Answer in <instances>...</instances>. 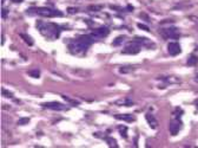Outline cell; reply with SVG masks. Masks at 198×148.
Listing matches in <instances>:
<instances>
[{
    "label": "cell",
    "mask_w": 198,
    "mask_h": 148,
    "mask_svg": "<svg viewBox=\"0 0 198 148\" xmlns=\"http://www.w3.org/2000/svg\"><path fill=\"white\" fill-rule=\"evenodd\" d=\"M37 29L39 30V32L47 39H55L58 36H59V31H60V27L55 24H52V23H44L41 20H39L37 23Z\"/></svg>",
    "instance_id": "6da1fadb"
},
{
    "label": "cell",
    "mask_w": 198,
    "mask_h": 148,
    "mask_svg": "<svg viewBox=\"0 0 198 148\" xmlns=\"http://www.w3.org/2000/svg\"><path fill=\"white\" fill-rule=\"evenodd\" d=\"M28 13H34L44 18H51V17H63V13L57 10H51L47 7H38V8H30Z\"/></svg>",
    "instance_id": "7a4b0ae2"
},
{
    "label": "cell",
    "mask_w": 198,
    "mask_h": 148,
    "mask_svg": "<svg viewBox=\"0 0 198 148\" xmlns=\"http://www.w3.org/2000/svg\"><path fill=\"white\" fill-rule=\"evenodd\" d=\"M87 47H88V45H86L85 43H83V42L79 40V39L73 40V42L68 45V50H70V52L73 53V55H84V53L87 51Z\"/></svg>",
    "instance_id": "3957f363"
},
{
    "label": "cell",
    "mask_w": 198,
    "mask_h": 148,
    "mask_svg": "<svg viewBox=\"0 0 198 148\" xmlns=\"http://www.w3.org/2000/svg\"><path fill=\"white\" fill-rule=\"evenodd\" d=\"M139 52H140V44L135 40L130 42L126 45V47L123 50V53H127V55H137Z\"/></svg>",
    "instance_id": "277c9868"
},
{
    "label": "cell",
    "mask_w": 198,
    "mask_h": 148,
    "mask_svg": "<svg viewBox=\"0 0 198 148\" xmlns=\"http://www.w3.org/2000/svg\"><path fill=\"white\" fill-rule=\"evenodd\" d=\"M160 33L164 38H170V39H178V37H179V31L176 27L164 29V30L160 31Z\"/></svg>",
    "instance_id": "5b68a950"
},
{
    "label": "cell",
    "mask_w": 198,
    "mask_h": 148,
    "mask_svg": "<svg viewBox=\"0 0 198 148\" xmlns=\"http://www.w3.org/2000/svg\"><path fill=\"white\" fill-rule=\"evenodd\" d=\"M44 108H47V109H52V110H67L68 107H66L65 104L63 103H59V102H47V103H43L41 104Z\"/></svg>",
    "instance_id": "8992f818"
},
{
    "label": "cell",
    "mask_w": 198,
    "mask_h": 148,
    "mask_svg": "<svg viewBox=\"0 0 198 148\" xmlns=\"http://www.w3.org/2000/svg\"><path fill=\"white\" fill-rule=\"evenodd\" d=\"M110 33V30L107 27H99V29H95L91 32V36L94 38V39H99V38H104L106 37L107 34Z\"/></svg>",
    "instance_id": "52a82bcc"
},
{
    "label": "cell",
    "mask_w": 198,
    "mask_h": 148,
    "mask_svg": "<svg viewBox=\"0 0 198 148\" xmlns=\"http://www.w3.org/2000/svg\"><path fill=\"white\" fill-rule=\"evenodd\" d=\"M167 51H169V53L171 55V56H177V55H179L180 53V45L177 43V42H171V43H169V45H167Z\"/></svg>",
    "instance_id": "ba28073f"
},
{
    "label": "cell",
    "mask_w": 198,
    "mask_h": 148,
    "mask_svg": "<svg viewBox=\"0 0 198 148\" xmlns=\"http://www.w3.org/2000/svg\"><path fill=\"white\" fill-rule=\"evenodd\" d=\"M180 126H182V123H180L179 118H174L173 121H171V124H170V131H171V134L172 135L178 134V131L180 129Z\"/></svg>",
    "instance_id": "9c48e42d"
},
{
    "label": "cell",
    "mask_w": 198,
    "mask_h": 148,
    "mask_svg": "<svg viewBox=\"0 0 198 148\" xmlns=\"http://www.w3.org/2000/svg\"><path fill=\"white\" fill-rule=\"evenodd\" d=\"M145 118H146V121L149 122V124H150V127L151 128H157L158 127V121L156 120V117L152 115V114H146L145 115Z\"/></svg>",
    "instance_id": "30bf717a"
},
{
    "label": "cell",
    "mask_w": 198,
    "mask_h": 148,
    "mask_svg": "<svg viewBox=\"0 0 198 148\" xmlns=\"http://www.w3.org/2000/svg\"><path fill=\"white\" fill-rule=\"evenodd\" d=\"M79 40H81L83 43H85L86 45H91V44H93V42H94V38L91 36V34H84V36H80L79 38H78Z\"/></svg>",
    "instance_id": "8fae6325"
},
{
    "label": "cell",
    "mask_w": 198,
    "mask_h": 148,
    "mask_svg": "<svg viewBox=\"0 0 198 148\" xmlns=\"http://www.w3.org/2000/svg\"><path fill=\"white\" fill-rule=\"evenodd\" d=\"M116 118L118 120H122V121H125V122H133L135 121V117L130 114H122V115H115Z\"/></svg>",
    "instance_id": "7c38bea8"
},
{
    "label": "cell",
    "mask_w": 198,
    "mask_h": 148,
    "mask_svg": "<svg viewBox=\"0 0 198 148\" xmlns=\"http://www.w3.org/2000/svg\"><path fill=\"white\" fill-rule=\"evenodd\" d=\"M135 42L139 43V44H144V45H150V46H153V44L150 42L149 38H144V37H135L133 38Z\"/></svg>",
    "instance_id": "4fadbf2b"
},
{
    "label": "cell",
    "mask_w": 198,
    "mask_h": 148,
    "mask_svg": "<svg viewBox=\"0 0 198 148\" xmlns=\"http://www.w3.org/2000/svg\"><path fill=\"white\" fill-rule=\"evenodd\" d=\"M116 104L117 106H125V107H131L133 104V102L129 98H122V100H118L116 101Z\"/></svg>",
    "instance_id": "5bb4252c"
},
{
    "label": "cell",
    "mask_w": 198,
    "mask_h": 148,
    "mask_svg": "<svg viewBox=\"0 0 198 148\" xmlns=\"http://www.w3.org/2000/svg\"><path fill=\"white\" fill-rule=\"evenodd\" d=\"M132 71H135V66L133 65H124L119 69L120 73H131Z\"/></svg>",
    "instance_id": "9a60e30c"
},
{
    "label": "cell",
    "mask_w": 198,
    "mask_h": 148,
    "mask_svg": "<svg viewBox=\"0 0 198 148\" xmlns=\"http://www.w3.org/2000/svg\"><path fill=\"white\" fill-rule=\"evenodd\" d=\"M103 5H88L87 6V10L91 11V12H99L103 10Z\"/></svg>",
    "instance_id": "2e32d148"
},
{
    "label": "cell",
    "mask_w": 198,
    "mask_h": 148,
    "mask_svg": "<svg viewBox=\"0 0 198 148\" xmlns=\"http://www.w3.org/2000/svg\"><path fill=\"white\" fill-rule=\"evenodd\" d=\"M190 7H192V4L189 3V1H184V3H180V4H178V5L174 6L176 10H180V8H190Z\"/></svg>",
    "instance_id": "e0dca14e"
},
{
    "label": "cell",
    "mask_w": 198,
    "mask_h": 148,
    "mask_svg": "<svg viewBox=\"0 0 198 148\" xmlns=\"http://www.w3.org/2000/svg\"><path fill=\"white\" fill-rule=\"evenodd\" d=\"M106 141H107L109 147H111V148H117V147H118V143H117L116 139H113V137L109 136V137H106Z\"/></svg>",
    "instance_id": "ac0fdd59"
},
{
    "label": "cell",
    "mask_w": 198,
    "mask_h": 148,
    "mask_svg": "<svg viewBox=\"0 0 198 148\" xmlns=\"http://www.w3.org/2000/svg\"><path fill=\"white\" fill-rule=\"evenodd\" d=\"M125 36H119V37H117V38H115V40H113V43H112V45L113 46H119L124 40H125Z\"/></svg>",
    "instance_id": "d6986e66"
},
{
    "label": "cell",
    "mask_w": 198,
    "mask_h": 148,
    "mask_svg": "<svg viewBox=\"0 0 198 148\" xmlns=\"http://www.w3.org/2000/svg\"><path fill=\"white\" fill-rule=\"evenodd\" d=\"M20 37L27 43V45H30V46H32L33 45V40H32V38L30 37V36H27L26 33H20Z\"/></svg>",
    "instance_id": "ffe728a7"
},
{
    "label": "cell",
    "mask_w": 198,
    "mask_h": 148,
    "mask_svg": "<svg viewBox=\"0 0 198 148\" xmlns=\"http://www.w3.org/2000/svg\"><path fill=\"white\" fill-rule=\"evenodd\" d=\"M187 64L189 65H197L198 64V57L197 56H190L187 59Z\"/></svg>",
    "instance_id": "44dd1931"
},
{
    "label": "cell",
    "mask_w": 198,
    "mask_h": 148,
    "mask_svg": "<svg viewBox=\"0 0 198 148\" xmlns=\"http://www.w3.org/2000/svg\"><path fill=\"white\" fill-rule=\"evenodd\" d=\"M118 130L120 131L123 137H126V134H127V127L126 126H118Z\"/></svg>",
    "instance_id": "7402d4cb"
},
{
    "label": "cell",
    "mask_w": 198,
    "mask_h": 148,
    "mask_svg": "<svg viewBox=\"0 0 198 148\" xmlns=\"http://www.w3.org/2000/svg\"><path fill=\"white\" fill-rule=\"evenodd\" d=\"M28 75L32 76V77H34V78H39L40 77V73H39L38 70H31V71H28Z\"/></svg>",
    "instance_id": "603a6c76"
},
{
    "label": "cell",
    "mask_w": 198,
    "mask_h": 148,
    "mask_svg": "<svg viewBox=\"0 0 198 148\" xmlns=\"http://www.w3.org/2000/svg\"><path fill=\"white\" fill-rule=\"evenodd\" d=\"M1 94H3V96H5V97H7V98H12L13 97V94L12 93H10L8 90H6V89H1Z\"/></svg>",
    "instance_id": "cb8c5ba5"
},
{
    "label": "cell",
    "mask_w": 198,
    "mask_h": 148,
    "mask_svg": "<svg viewBox=\"0 0 198 148\" xmlns=\"http://www.w3.org/2000/svg\"><path fill=\"white\" fill-rule=\"evenodd\" d=\"M61 96H63L64 100H66L68 103H71V104H73V106H78V104H79L78 101H74V100H72V98H70V97H67V96H65V95H61Z\"/></svg>",
    "instance_id": "d4e9b609"
},
{
    "label": "cell",
    "mask_w": 198,
    "mask_h": 148,
    "mask_svg": "<svg viewBox=\"0 0 198 148\" xmlns=\"http://www.w3.org/2000/svg\"><path fill=\"white\" fill-rule=\"evenodd\" d=\"M28 122H30V118H28V117H21V118H19L18 124H19V126H25V124H27Z\"/></svg>",
    "instance_id": "484cf974"
},
{
    "label": "cell",
    "mask_w": 198,
    "mask_h": 148,
    "mask_svg": "<svg viewBox=\"0 0 198 148\" xmlns=\"http://www.w3.org/2000/svg\"><path fill=\"white\" fill-rule=\"evenodd\" d=\"M74 72L78 73V75L81 76V77H87V76H88V72H87V71H84V70H75Z\"/></svg>",
    "instance_id": "4316f807"
},
{
    "label": "cell",
    "mask_w": 198,
    "mask_h": 148,
    "mask_svg": "<svg viewBox=\"0 0 198 148\" xmlns=\"http://www.w3.org/2000/svg\"><path fill=\"white\" fill-rule=\"evenodd\" d=\"M93 136L94 137H99V139H106V135L104 133H102V131H95L93 134Z\"/></svg>",
    "instance_id": "83f0119b"
},
{
    "label": "cell",
    "mask_w": 198,
    "mask_h": 148,
    "mask_svg": "<svg viewBox=\"0 0 198 148\" xmlns=\"http://www.w3.org/2000/svg\"><path fill=\"white\" fill-rule=\"evenodd\" d=\"M78 11H79V8H77V7H68L67 8V12L70 14H75V13H78Z\"/></svg>",
    "instance_id": "f1b7e54d"
},
{
    "label": "cell",
    "mask_w": 198,
    "mask_h": 148,
    "mask_svg": "<svg viewBox=\"0 0 198 148\" xmlns=\"http://www.w3.org/2000/svg\"><path fill=\"white\" fill-rule=\"evenodd\" d=\"M137 26H138L139 29L144 30V31H147V32H150V29H149V26H146V25H144V24H140V23H138V24H137Z\"/></svg>",
    "instance_id": "f546056e"
},
{
    "label": "cell",
    "mask_w": 198,
    "mask_h": 148,
    "mask_svg": "<svg viewBox=\"0 0 198 148\" xmlns=\"http://www.w3.org/2000/svg\"><path fill=\"white\" fill-rule=\"evenodd\" d=\"M7 14H8V11H7L6 8H3V10H1V18H3V19H6V18H7Z\"/></svg>",
    "instance_id": "4dcf8cb0"
},
{
    "label": "cell",
    "mask_w": 198,
    "mask_h": 148,
    "mask_svg": "<svg viewBox=\"0 0 198 148\" xmlns=\"http://www.w3.org/2000/svg\"><path fill=\"white\" fill-rule=\"evenodd\" d=\"M139 17H140L142 19H144L145 21H150V18H149V16H147V14H145L144 12H142V13L139 14Z\"/></svg>",
    "instance_id": "1f68e13d"
},
{
    "label": "cell",
    "mask_w": 198,
    "mask_h": 148,
    "mask_svg": "<svg viewBox=\"0 0 198 148\" xmlns=\"http://www.w3.org/2000/svg\"><path fill=\"white\" fill-rule=\"evenodd\" d=\"M189 18H190V19H191V20H192L193 23H196V24H198V18H197V17H194V16H190Z\"/></svg>",
    "instance_id": "d6a6232c"
},
{
    "label": "cell",
    "mask_w": 198,
    "mask_h": 148,
    "mask_svg": "<svg viewBox=\"0 0 198 148\" xmlns=\"http://www.w3.org/2000/svg\"><path fill=\"white\" fill-rule=\"evenodd\" d=\"M194 82H196V83H198V72L196 73V76H194Z\"/></svg>",
    "instance_id": "836d02e7"
},
{
    "label": "cell",
    "mask_w": 198,
    "mask_h": 148,
    "mask_svg": "<svg viewBox=\"0 0 198 148\" xmlns=\"http://www.w3.org/2000/svg\"><path fill=\"white\" fill-rule=\"evenodd\" d=\"M196 104H197V109H198V100L196 101Z\"/></svg>",
    "instance_id": "e575fe53"
}]
</instances>
